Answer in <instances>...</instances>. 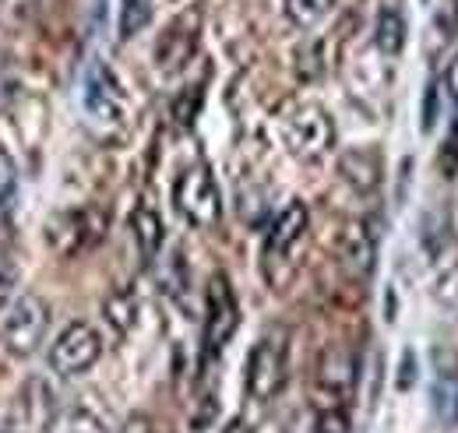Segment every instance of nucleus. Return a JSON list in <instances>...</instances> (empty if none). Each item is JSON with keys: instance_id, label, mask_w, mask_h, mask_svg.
Wrapping results in <instances>:
<instances>
[{"instance_id": "f257e3e1", "label": "nucleus", "mask_w": 458, "mask_h": 433, "mask_svg": "<svg viewBox=\"0 0 458 433\" xmlns=\"http://www.w3.org/2000/svg\"><path fill=\"white\" fill-rule=\"evenodd\" d=\"M47 331H50V303L36 293H25L0 318V345L4 352L25 360L47 342Z\"/></svg>"}, {"instance_id": "f03ea898", "label": "nucleus", "mask_w": 458, "mask_h": 433, "mask_svg": "<svg viewBox=\"0 0 458 433\" xmlns=\"http://www.w3.org/2000/svg\"><path fill=\"white\" fill-rule=\"evenodd\" d=\"M283 141L289 156L300 163H321L335 149V120L328 109L318 103H303L286 116L283 123Z\"/></svg>"}, {"instance_id": "7ed1b4c3", "label": "nucleus", "mask_w": 458, "mask_h": 433, "mask_svg": "<svg viewBox=\"0 0 458 433\" xmlns=\"http://www.w3.org/2000/svg\"><path fill=\"white\" fill-rule=\"evenodd\" d=\"M106 225H110V216L103 208L85 205V208H67L50 216L43 233H47V247L57 258H78L106 236Z\"/></svg>"}, {"instance_id": "20e7f679", "label": "nucleus", "mask_w": 458, "mask_h": 433, "mask_svg": "<svg viewBox=\"0 0 458 433\" xmlns=\"http://www.w3.org/2000/svg\"><path fill=\"white\" fill-rule=\"evenodd\" d=\"M310 225V212L303 201H289L279 212V218L272 222L268 236H265V250H261V268L268 275L272 285H283L293 271V254L300 250L303 236Z\"/></svg>"}, {"instance_id": "39448f33", "label": "nucleus", "mask_w": 458, "mask_h": 433, "mask_svg": "<svg viewBox=\"0 0 458 433\" xmlns=\"http://www.w3.org/2000/svg\"><path fill=\"white\" fill-rule=\"evenodd\" d=\"M81 103H85L89 123H92L103 138L123 134V127H127V99H123V89H120L116 74L106 67V64L96 60V64L89 67Z\"/></svg>"}, {"instance_id": "423d86ee", "label": "nucleus", "mask_w": 458, "mask_h": 433, "mask_svg": "<svg viewBox=\"0 0 458 433\" xmlns=\"http://www.w3.org/2000/svg\"><path fill=\"white\" fill-rule=\"evenodd\" d=\"M173 201H176V212L198 229H212L223 218V194H219V183L205 163L187 166L176 176Z\"/></svg>"}, {"instance_id": "0eeeda50", "label": "nucleus", "mask_w": 458, "mask_h": 433, "mask_svg": "<svg viewBox=\"0 0 458 433\" xmlns=\"http://www.w3.org/2000/svg\"><path fill=\"white\" fill-rule=\"evenodd\" d=\"M289 378V345L286 338L276 331V335H265L254 342L250 356H247V374H243V384H247V395L254 402H272L283 395Z\"/></svg>"}, {"instance_id": "6e6552de", "label": "nucleus", "mask_w": 458, "mask_h": 433, "mask_svg": "<svg viewBox=\"0 0 458 433\" xmlns=\"http://www.w3.org/2000/svg\"><path fill=\"white\" fill-rule=\"evenodd\" d=\"M99 356H103V338L89 321H71L50 342V352H47L50 370H57L60 378H78L92 370Z\"/></svg>"}, {"instance_id": "1a4fd4ad", "label": "nucleus", "mask_w": 458, "mask_h": 433, "mask_svg": "<svg viewBox=\"0 0 458 433\" xmlns=\"http://www.w3.org/2000/svg\"><path fill=\"white\" fill-rule=\"evenodd\" d=\"M240 327V303L229 285V275L216 271L205 289V352L219 356Z\"/></svg>"}, {"instance_id": "9d476101", "label": "nucleus", "mask_w": 458, "mask_h": 433, "mask_svg": "<svg viewBox=\"0 0 458 433\" xmlns=\"http://www.w3.org/2000/svg\"><path fill=\"white\" fill-rule=\"evenodd\" d=\"M356 391V352L345 345H328L318 360V374H314V395H318V409L328 405H349Z\"/></svg>"}, {"instance_id": "9b49d317", "label": "nucleus", "mask_w": 458, "mask_h": 433, "mask_svg": "<svg viewBox=\"0 0 458 433\" xmlns=\"http://www.w3.org/2000/svg\"><path fill=\"white\" fill-rule=\"evenodd\" d=\"M198 39H201V14L183 11L156 39V67L163 74H180L191 64V56L198 54Z\"/></svg>"}, {"instance_id": "f8f14e48", "label": "nucleus", "mask_w": 458, "mask_h": 433, "mask_svg": "<svg viewBox=\"0 0 458 433\" xmlns=\"http://www.w3.org/2000/svg\"><path fill=\"white\" fill-rule=\"evenodd\" d=\"M18 420L25 430H54L60 420V402H57V391L47 384L43 378H32L21 395H18Z\"/></svg>"}, {"instance_id": "ddd939ff", "label": "nucleus", "mask_w": 458, "mask_h": 433, "mask_svg": "<svg viewBox=\"0 0 458 433\" xmlns=\"http://www.w3.org/2000/svg\"><path fill=\"white\" fill-rule=\"evenodd\" d=\"M339 176L356 191V194H374L385 180V163H381V152L370 149V145H356V149H345L339 156Z\"/></svg>"}, {"instance_id": "4468645a", "label": "nucleus", "mask_w": 458, "mask_h": 433, "mask_svg": "<svg viewBox=\"0 0 458 433\" xmlns=\"http://www.w3.org/2000/svg\"><path fill=\"white\" fill-rule=\"evenodd\" d=\"M339 258L352 275H360V278L370 275L374 258H377V236L363 218L345 222L343 236H339Z\"/></svg>"}, {"instance_id": "2eb2a0df", "label": "nucleus", "mask_w": 458, "mask_h": 433, "mask_svg": "<svg viewBox=\"0 0 458 433\" xmlns=\"http://www.w3.org/2000/svg\"><path fill=\"white\" fill-rule=\"evenodd\" d=\"M131 233H134L138 254H141L145 261H152V258L159 254V247H163V236H166V229H163V216H159L148 201H141V205L131 212Z\"/></svg>"}, {"instance_id": "dca6fc26", "label": "nucleus", "mask_w": 458, "mask_h": 433, "mask_svg": "<svg viewBox=\"0 0 458 433\" xmlns=\"http://www.w3.org/2000/svg\"><path fill=\"white\" fill-rule=\"evenodd\" d=\"M374 47L385 56H399L405 50V18L399 7H381L374 21Z\"/></svg>"}, {"instance_id": "f3484780", "label": "nucleus", "mask_w": 458, "mask_h": 433, "mask_svg": "<svg viewBox=\"0 0 458 433\" xmlns=\"http://www.w3.org/2000/svg\"><path fill=\"white\" fill-rule=\"evenodd\" d=\"M448 240H452V212H448V208H430V212H423L420 243H423V250H427L430 261H437V258L445 254Z\"/></svg>"}, {"instance_id": "a211bd4d", "label": "nucleus", "mask_w": 458, "mask_h": 433, "mask_svg": "<svg viewBox=\"0 0 458 433\" xmlns=\"http://www.w3.org/2000/svg\"><path fill=\"white\" fill-rule=\"evenodd\" d=\"M458 39V0H445L430 21V56H441Z\"/></svg>"}, {"instance_id": "6ab92c4d", "label": "nucleus", "mask_w": 458, "mask_h": 433, "mask_svg": "<svg viewBox=\"0 0 458 433\" xmlns=\"http://www.w3.org/2000/svg\"><path fill=\"white\" fill-rule=\"evenodd\" d=\"M103 310H106V321H110L120 335H127V331L134 327V321H138V300H134V293H127V289L114 293Z\"/></svg>"}, {"instance_id": "aec40b11", "label": "nucleus", "mask_w": 458, "mask_h": 433, "mask_svg": "<svg viewBox=\"0 0 458 433\" xmlns=\"http://www.w3.org/2000/svg\"><path fill=\"white\" fill-rule=\"evenodd\" d=\"M152 21V4L148 0H123L120 4V39H134L145 32Z\"/></svg>"}, {"instance_id": "412c9836", "label": "nucleus", "mask_w": 458, "mask_h": 433, "mask_svg": "<svg viewBox=\"0 0 458 433\" xmlns=\"http://www.w3.org/2000/svg\"><path fill=\"white\" fill-rule=\"evenodd\" d=\"M332 11V0H286V18L296 29H314Z\"/></svg>"}, {"instance_id": "4be33fe9", "label": "nucleus", "mask_w": 458, "mask_h": 433, "mask_svg": "<svg viewBox=\"0 0 458 433\" xmlns=\"http://www.w3.org/2000/svg\"><path fill=\"white\" fill-rule=\"evenodd\" d=\"M201 99H205L201 85H187V89L176 96V103H173V123H176V127H191L194 116H198V109H201Z\"/></svg>"}, {"instance_id": "5701e85b", "label": "nucleus", "mask_w": 458, "mask_h": 433, "mask_svg": "<svg viewBox=\"0 0 458 433\" xmlns=\"http://www.w3.org/2000/svg\"><path fill=\"white\" fill-rule=\"evenodd\" d=\"M434 300H437L448 314L458 318V265H448V268L437 275V282H434Z\"/></svg>"}, {"instance_id": "b1692460", "label": "nucleus", "mask_w": 458, "mask_h": 433, "mask_svg": "<svg viewBox=\"0 0 458 433\" xmlns=\"http://www.w3.org/2000/svg\"><path fill=\"white\" fill-rule=\"evenodd\" d=\"M314 433H352L349 409H345V405H328V409H318Z\"/></svg>"}, {"instance_id": "393cba45", "label": "nucleus", "mask_w": 458, "mask_h": 433, "mask_svg": "<svg viewBox=\"0 0 458 433\" xmlns=\"http://www.w3.org/2000/svg\"><path fill=\"white\" fill-rule=\"evenodd\" d=\"M321 71H325L321 43H307V47H300V54H296V74H300L303 81H314V78H321Z\"/></svg>"}, {"instance_id": "a878e982", "label": "nucleus", "mask_w": 458, "mask_h": 433, "mask_svg": "<svg viewBox=\"0 0 458 433\" xmlns=\"http://www.w3.org/2000/svg\"><path fill=\"white\" fill-rule=\"evenodd\" d=\"M14 191H18V166L11 159V152L0 145V212L11 205Z\"/></svg>"}, {"instance_id": "bb28decb", "label": "nucleus", "mask_w": 458, "mask_h": 433, "mask_svg": "<svg viewBox=\"0 0 458 433\" xmlns=\"http://www.w3.org/2000/svg\"><path fill=\"white\" fill-rule=\"evenodd\" d=\"M437 169H441L445 180H455L458 176V120H455V127H452V134H448V141H445L441 152H437Z\"/></svg>"}, {"instance_id": "cd10ccee", "label": "nucleus", "mask_w": 458, "mask_h": 433, "mask_svg": "<svg viewBox=\"0 0 458 433\" xmlns=\"http://www.w3.org/2000/svg\"><path fill=\"white\" fill-rule=\"evenodd\" d=\"M437 120H441V85L430 81L427 92H423V131L430 134L437 127Z\"/></svg>"}, {"instance_id": "c85d7f7f", "label": "nucleus", "mask_w": 458, "mask_h": 433, "mask_svg": "<svg viewBox=\"0 0 458 433\" xmlns=\"http://www.w3.org/2000/svg\"><path fill=\"white\" fill-rule=\"evenodd\" d=\"M14 285H18V271L14 265L0 254V314L7 310V303H11V293H14Z\"/></svg>"}, {"instance_id": "c756f323", "label": "nucleus", "mask_w": 458, "mask_h": 433, "mask_svg": "<svg viewBox=\"0 0 458 433\" xmlns=\"http://www.w3.org/2000/svg\"><path fill=\"white\" fill-rule=\"evenodd\" d=\"M434 363H437L441 378L452 380L458 374V352H452V349H434Z\"/></svg>"}, {"instance_id": "7c9ffc66", "label": "nucleus", "mask_w": 458, "mask_h": 433, "mask_svg": "<svg viewBox=\"0 0 458 433\" xmlns=\"http://www.w3.org/2000/svg\"><path fill=\"white\" fill-rule=\"evenodd\" d=\"M445 78H448V92L458 99V54L448 60V74H445Z\"/></svg>"}, {"instance_id": "2f4dec72", "label": "nucleus", "mask_w": 458, "mask_h": 433, "mask_svg": "<svg viewBox=\"0 0 458 433\" xmlns=\"http://www.w3.org/2000/svg\"><path fill=\"white\" fill-rule=\"evenodd\" d=\"M412 384V352H405V360H402V378H399V387H409Z\"/></svg>"}, {"instance_id": "473e14b6", "label": "nucleus", "mask_w": 458, "mask_h": 433, "mask_svg": "<svg viewBox=\"0 0 458 433\" xmlns=\"http://www.w3.org/2000/svg\"><path fill=\"white\" fill-rule=\"evenodd\" d=\"M452 212V236H458V205L455 208H448Z\"/></svg>"}]
</instances>
